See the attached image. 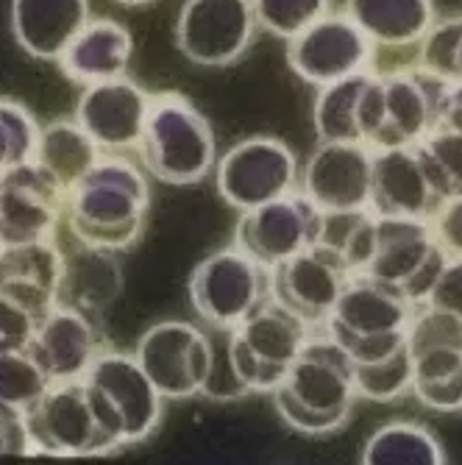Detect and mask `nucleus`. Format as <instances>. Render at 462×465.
Listing matches in <instances>:
<instances>
[{"instance_id": "obj_1", "label": "nucleus", "mask_w": 462, "mask_h": 465, "mask_svg": "<svg viewBox=\"0 0 462 465\" xmlns=\"http://www.w3.org/2000/svg\"><path fill=\"white\" fill-rule=\"evenodd\" d=\"M151 187L140 167L117 153L101 156L93 171L64 195V218L73 240L125 251L145 229Z\"/></svg>"}, {"instance_id": "obj_2", "label": "nucleus", "mask_w": 462, "mask_h": 465, "mask_svg": "<svg viewBox=\"0 0 462 465\" xmlns=\"http://www.w3.org/2000/svg\"><path fill=\"white\" fill-rule=\"evenodd\" d=\"M145 171L173 187L203 182L218 164V143L209 120L179 93L151 95L145 132L137 145Z\"/></svg>"}, {"instance_id": "obj_3", "label": "nucleus", "mask_w": 462, "mask_h": 465, "mask_svg": "<svg viewBox=\"0 0 462 465\" xmlns=\"http://www.w3.org/2000/svg\"><path fill=\"white\" fill-rule=\"evenodd\" d=\"M28 432L34 457H109L123 446L114 443L95 420L84 379L73 382H51L28 410Z\"/></svg>"}, {"instance_id": "obj_4", "label": "nucleus", "mask_w": 462, "mask_h": 465, "mask_svg": "<svg viewBox=\"0 0 462 465\" xmlns=\"http://www.w3.org/2000/svg\"><path fill=\"white\" fill-rule=\"evenodd\" d=\"M268 268L234 242L201 260L187 282V295L203 326L234 329L268 299Z\"/></svg>"}, {"instance_id": "obj_5", "label": "nucleus", "mask_w": 462, "mask_h": 465, "mask_svg": "<svg viewBox=\"0 0 462 465\" xmlns=\"http://www.w3.org/2000/svg\"><path fill=\"white\" fill-rule=\"evenodd\" d=\"M446 260L448 253L435 240L429 221L376 215V251L365 276L401 290L418 307L427 304Z\"/></svg>"}, {"instance_id": "obj_6", "label": "nucleus", "mask_w": 462, "mask_h": 465, "mask_svg": "<svg viewBox=\"0 0 462 465\" xmlns=\"http://www.w3.org/2000/svg\"><path fill=\"white\" fill-rule=\"evenodd\" d=\"M251 0H184L176 20V48L190 64L229 67L257 36Z\"/></svg>"}, {"instance_id": "obj_7", "label": "nucleus", "mask_w": 462, "mask_h": 465, "mask_svg": "<svg viewBox=\"0 0 462 465\" xmlns=\"http://www.w3.org/2000/svg\"><path fill=\"white\" fill-rule=\"evenodd\" d=\"M299 176L296 153L276 137H248L215 164L218 193L237 213L292 193L299 187Z\"/></svg>"}, {"instance_id": "obj_8", "label": "nucleus", "mask_w": 462, "mask_h": 465, "mask_svg": "<svg viewBox=\"0 0 462 465\" xmlns=\"http://www.w3.org/2000/svg\"><path fill=\"white\" fill-rule=\"evenodd\" d=\"M134 357L162 399L179 401L201 396L212 365V346L201 326L187 321H159L137 341Z\"/></svg>"}, {"instance_id": "obj_9", "label": "nucleus", "mask_w": 462, "mask_h": 465, "mask_svg": "<svg viewBox=\"0 0 462 465\" xmlns=\"http://www.w3.org/2000/svg\"><path fill=\"white\" fill-rule=\"evenodd\" d=\"M323 213L299 190L245 209L234 226V245L262 268H276L320 237Z\"/></svg>"}, {"instance_id": "obj_10", "label": "nucleus", "mask_w": 462, "mask_h": 465, "mask_svg": "<svg viewBox=\"0 0 462 465\" xmlns=\"http://www.w3.org/2000/svg\"><path fill=\"white\" fill-rule=\"evenodd\" d=\"M373 42L346 12H329L299 36L287 39V64L310 87H326L331 81L368 70Z\"/></svg>"}, {"instance_id": "obj_11", "label": "nucleus", "mask_w": 462, "mask_h": 465, "mask_svg": "<svg viewBox=\"0 0 462 465\" xmlns=\"http://www.w3.org/2000/svg\"><path fill=\"white\" fill-rule=\"evenodd\" d=\"M64 187L36 162L0 173V245L51 240L64 218Z\"/></svg>"}, {"instance_id": "obj_12", "label": "nucleus", "mask_w": 462, "mask_h": 465, "mask_svg": "<svg viewBox=\"0 0 462 465\" xmlns=\"http://www.w3.org/2000/svg\"><path fill=\"white\" fill-rule=\"evenodd\" d=\"M349 279L351 271L343 265V260L323 245H310L268 271L273 299L301 315L312 329H323Z\"/></svg>"}, {"instance_id": "obj_13", "label": "nucleus", "mask_w": 462, "mask_h": 465, "mask_svg": "<svg viewBox=\"0 0 462 465\" xmlns=\"http://www.w3.org/2000/svg\"><path fill=\"white\" fill-rule=\"evenodd\" d=\"M151 109V93L129 75L84 87L75 104V120L103 153L137 151Z\"/></svg>"}, {"instance_id": "obj_14", "label": "nucleus", "mask_w": 462, "mask_h": 465, "mask_svg": "<svg viewBox=\"0 0 462 465\" xmlns=\"http://www.w3.org/2000/svg\"><path fill=\"white\" fill-rule=\"evenodd\" d=\"M281 388L318 412L349 418L357 401L354 362L331 334L315 329L301 354L287 368Z\"/></svg>"}, {"instance_id": "obj_15", "label": "nucleus", "mask_w": 462, "mask_h": 465, "mask_svg": "<svg viewBox=\"0 0 462 465\" xmlns=\"http://www.w3.org/2000/svg\"><path fill=\"white\" fill-rule=\"evenodd\" d=\"M373 151L362 143H320L301 171V193L320 213L368 209Z\"/></svg>"}, {"instance_id": "obj_16", "label": "nucleus", "mask_w": 462, "mask_h": 465, "mask_svg": "<svg viewBox=\"0 0 462 465\" xmlns=\"http://www.w3.org/2000/svg\"><path fill=\"white\" fill-rule=\"evenodd\" d=\"M90 385L103 391L117 407L125 430V446H137L153 438L162 424V393L153 388L148 373L140 368L134 354L103 349L90 371L84 373Z\"/></svg>"}, {"instance_id": "obj_17", "label": "nucleus", "mask_w": 462, "mask_h": 465, "mask_svg": "<svg viewBox=\"0 0 462 465\" xmlns=\"http://www.w3.org/2000/svg\"><path fill=\"white\" fill-rule=\"evenodd\" d=\"M106 349L101 326L70 307L56 304L39 318L28 351L48 373L51 382H73L84 379L95 357Z\"/></svg>"}, {"instance_id": "obj_18", "label": "nucleus", "mask_w": 462, "mask_h": 465, "mask_svg": "<svg viewBox=\"0 0 462 465\" xmlns=\"http://www.w3.org/2000/svg\"><path fill=\"white\" fill-rule=\"evenodd\" d=\"M385 137L379 148H415L440 123L446 81L421 67H404L382 75ZM376 148V151H379Z\"/></svg>"}, {"instance_id": "obj_19", "label": "nucleus", "mask_w": 462, "mask_h": 465, "mask_svg": "<svg viewBox=\"0 0 462 465\" xmlns=\"http://www.w3.org/2000/svg\"><path fill=\"white\" fill-rule=\"evenodd\" d=\"M412 312L415 304L401 290L365 273H354L343 287L338 304L331 307L323 331L331 334L334 341L382 331H407Z\"/></svg>"}, {"instance_id": "obj_20", "label": "nucleus", "mask_w": 462, "mask_h": 465, "mask_svg": "<svg viewBox=\"0 0 462 465\" xmlns=\"http://www.w3.org/2000/svg\"><path fill=\"white\" fill-rule=\"evenodd\" d=\"M443 201L432 190L415 148L373 151L370 201L368 209L379 218H421L432 221Z\"/></svg>"}, {"instance_id": "obj_21", "label": "nucleus", "mask_w": 462, "mask_h": 465, "mask_svg": "<svg viewBox=\"0 0 462 465\" xmlns=\"http://www.w3.org/2000/svg\"><path fill=\"white\" fill-rule=\"evenodd\" d=\"M123 292V265L117 251L78 242L62 251V276L56 304L70 307L101 323Z\"/></svg>"}, {"instance_id": "obj_22", "label": "nucleus", "mask_w": 462, "mask_h": 465, "mask_svg": "<svg viewBox=\"0 0 462 465\" xmlns=\"http://www.w3.org/2000/svg\"><path fill=\"white\" fill-rule=\"evenodd\" d=\"M234 329L245 341V346L260 360L268 396L284 382L287 368L301 354V349L307 346V341L315 331L301 315H296L290 307L276 302L270 292H268V299Z\"/></svg>"}, {"instance_id": "obj_23", "label": "nucleus", "mask_w": 462, "mask_h": 465, "mask_svg": "<svg viewBox=\"0 0 462 465\" xmlns=\"http://www.w3.org/2000/svg\"><path fill=\"white\" fill-rule=\"evenodd\" d=\"M90 20V0H12L9 12L15 42L39 62H59Z\"/></svg>"}, {"instance_id": "obj_24", "label": "nucleus", "mask_w": 462, "mask_h": 465, "mask_svg": "<svg viewBox=\"0 0 462 465\" xmlns=\"http://www.w3.org/2000/svg\"><path fill=\"white\" fill-rule=\"evenodd\" d=\"M62 248L56 240L0 245V292L42 318L56 307Z\"/></svg>"}, {"instance_id": "obj_25", "label": "nucleus", "mask_w": 462, "mask_h": 465, "mask_svg": "<svg viewBox=\"0 0 462 465\" xmlns=\"http://www.w3.org/2000/svg\"><path fill=\"white\" fill-rule=\"evenodd\" d=\"M132 54L134 39L129 28L117 20L98 17L81 28L56 64L73 84L90 87V84L112 81L129 73Z\"/></svg>"}, {"instance_id": "obj_26", "label": "nucleus", "mask_w": 462, "mask_h": 465, "mask_svg": "<svg viewBox=\"0 0 462 465\" xmlns=\"http://www.w3.org/2000/svg\"><path fill=\"white\" fill-rule=\"evenodd\" d=\"M343 12L382 48L418 45L437 20L432 0H346Z\"/></svg>"}, {"instance_id": "obj_27", "label": "nucleus", "mask_w": 462, "mask_h": 465, "mask_svg": "<svg viewBox=\"0 0 462 465\" xmlns=\"http://www.w3.org/2000/svg\"><path fill=\"white\" fill-rule=\"evenodd\" d=\"M101 156H103V151L98 148V143L87 132L81 129V123L75 117L73 120H54V123L39 129L34 162L45 173H51L64 187V193L78 179L87 176Z\"/></svg>"}, {"instance_id": "obj_28", "label": "nucleus", "mask_w": 462, "mask_h": 465, "mask_svg": "<svg viewBox=\"0 0 462 465\" xmlns=\"http://www.w3.org/2000/svg\"><path fill=\"white\" fill-rule=\"evenodd\" d=\"M365 465H443L446 449L421 424L393 420L379 427L362 449Z\"/></svg>"}, {"instance_id": "obj_29", "label": "nucleus", "mask_w": 462, "mask_h": 465, "mask_svg": "<svg viewBox=\"0 0 462 465\" xmlns=\"http://www.w3.org/2000/svg\"><path fill=\"white\" fill-rule=\"evenodd\" d=\"M368 75L370 70H362L340 81H331L326 87H318L312 123L320 143H362L357 125V106Z\"/></svg>"}, {"instance_id": "obj_30", "label": "nucleus", "mask_w": 462, "mask_h": 465, "mask_svg": "<svg viewBox=\"0 0 462 465\" xmlns=\"http://www.w3.org/2000/svg\"><path fill=\"white\" fill-rule=\"evenodd\" d=\"M315 245L338 253L343 265L354 273H365L376 251V215L370 209H351V213H323L320 237Z\"/></svg>"}, {"instance_id": "obj_31", "label": "nucleus", "mask_w": 462, "mask_h": 465, "mask_svg": "<svg viewBox=\"0 0 462 465\" xmlns=\"http://www.w3.org/2000/svg\"><path fill=\"white\" fill-rule=\"evenodd\" d=\"M424 173L440 201L462 195V134L446 125L432 129L415 145Z\"/></svg>"}, {"instance_id": "obj_32", "label": "nucleus", "mask_w": 462, "mask_h": 465, "mask_svg": "<svg viewBox=\"0 0 462 465\" xmlns=\"http://www.w3.org/2000/svg\"><path fill=\"white\" fill-rule=\"evenodd\" d=\"M354 391L357 399L368 401H398L412 391V354L401 346L396 354L379 362H359L354 365Z\"/></svg>"}, {"instance_id": "obj_33", "label": "nucleus", "mask_w": 462, "mask_h": 465, "mask_svg": "<svg viewBox=\"0 0 462 465\" xmlns=\"http://www.w3.org/2000/svg\"><path fill=\"white\" fill-rule=\"evenodd\" d=\"M48 388V373L39 368L28 349L0 351V401L28 410Z\"/></svg>"}, {"instance_id": "obj_34", "label": "nucleus", "mask_w": 462, "mask_h": 465, "mask_svg": "<svg viewBox=\"0 0 462 465\" xmlns=\"http://www.w3.org/2000/svg\"><path fill=\"white\" fill-rule=\"evenodd\" d=\"M257 25L279 39L299 36L331 12V0H251Z\"/></svg>"}, {"instance_id": "obj_35", "label": "nucleus", "mask_w": 462, "mask_h": 465, "mask_svg": "<svg viewBox=\"0 0 462 465\" xmlns=\"http://www.w3.org/2000/svg\"><path fill=\"white\" fill-rule=\"evenodd\" d=\"M39 129L36 117L20 101L0 98V173L34 162Z\"/></svg>"}, {"instance_id": "obj_36", "label": "nucleus", "mask_w": 462, "mask_h": 465, "mask_svg": "<svg viewBox=\"0 0 462 465\" xmlns=\"http://www.w3.org/2000/svg\"><path fill=\"white\" fill-rule=\"evenodd\" d=\"M462 39V15L435 20L432 28L418 42V67L429 75L451 84L457 81V51Z\"/></svg>"}, {"instance_id": "obj_37", "label": "nucleus", "mask_w": 462, "mask_h": 465, "mask_svg": "<svg viewBox=\"0 0 462 465\" xmlns=\"http://www.w3.org/2000/svg\"><path fill=\"white\" fill-rule=\"evenodd\" d=\"M409 354L432 349H462V318L429 304H418L407 326Z\"/></svg>"}, {"instance_id": "obj_38", "label": "nucleus", "mask_w": 462, "mask_h": 465, "mask_svg": "<svg viewBox=\"0 0 462 465\" xmlns=\"http://www.w3.org/2000/svg\"><path fill=\"white\" fill-rule=\"evenodd\" d=\"M229 331L231 329H218V326H206L209 334V346H212V365H209V376L203 382L201 396L215 399V401H237L251 396L248 388L242 385V379L237 376L229 354Z\"/></svg>"}, {"instance_id": "obj_39", "label": "nucleus", "mask_w": 462, "mask_h": 465, "mask_svg": "<svg viewBox=\"0 0 462 465\" xmlns=\"http://www.w3.org/2000/svg\"><path fill=\"white\" fill-rule=\"evenodd\" d=\"M273 399V407H276V415L284 420V424L299 432V435H307V438H326V435H334L340 432L349 418L346 415H329V412H318L307 404H301L299 399H292L281 385L270 393Z\"/></svg>"}, {"instance_id": "obj_40", "label": "nucleus", "mask_w": 462, "mask_h": 465, "mask_svg": "<svg viewBox=\"0 0 462 465\" xmlns=\"http://www.w3.org/2000/svg\"><path fill=\"white\" fill-rule=\"evenodd\" d=\"M409 396L415 401L440 412V415H462V368L437 376V379H421V382H412Z\"/></svg>"}, {"instance_id": "obj_41", "label": "nucleus", "mask_w": 462, "mask_h": 465, "mask_svg": "<svg viewBox=\"0 0 462 465\" xmlns=\"http://www.w3.org/2000/svg\"><path fill=\"white\" fill-rule=\"evenodd\" d=\"M36 323L39 318L31 310L9 299L6 292H0V351L28 349Z\"/></svg>"}, {"instance_id": "obj_42", "label": "nucleus", "mask_w": 462, "mask_h": 465, "mask_svg": "<svg viewBox=\"0 0 462 465\" xmlns=\"http://www.w3.org/2000/svg\"><path fill=\"white\" fill-rule=\"evenodd\" d=\"M0 457H34L25 410L4 401H0Z\"/></svg>"}, {"instance_id": "obj_43", "label": "nucleus", "mask_w": 462, "mask_h": 465, "mask_svg": "<svg viewBox=\"0 0 462 465\" xmlns=\"http://www.w3.org/2000/svg\"><path fill=\"white\" fill-rule=\"evenodd\" d=\"M343 351L351 357L354 365L359 362H379L390 354H396L401 346H407V331H382V334H365V337H349L338 341Z\"/></svg>"}, {"instance_id": "obj_44", "label": "nucleus", "mask_w": 462, "mask_h": 465, "mask_svg": "<svg viewBox=\"0 0 462 465\" xmlns=\"http://www.w3.org/2000/svg\"><path fill=\"white\" fill-rule=\"evenodd\" d=\"M432 232L448 257H462V195L446 198L432 215Z\"/></svg>"}, {"instance_id": "obj_45", "label": "nucleus", "mask_w": 462, "mask_h": 465, "mask_svg": "<svg viewBox=\"0 0 462 465\" xmlns=\"http://www.w3.org/2000/svg\"><path fill=\"white\" fill-rule=\"evenodd\" d=\"M427 304L462 318V257H448L446 260Z\"/></svg>"}, {"instance_id": "obj_46", "label": "nucleus", "mask_w": 462, "mask_h": 465, "mask_svg": "<svg viewBox=\"0 0 462 465\" xmlns=\"http://www.w3.org/2000/svg\"><path fill=\"white\" fill-rule=\"evenodd\" d=\"M437 125H446V129L462 134V81L446 84V93H443V101H440V123Z\"/></svg>"}, {"instance_id": "obj_47", "label": "nucleus", "mask_w": 462, "mask_h": 465, "mask_svg": "<svg viewBox=\"0 0 462 465\" xmlns=\"http://www.w3.org/2000/svg\"><path fill=\"white\" fill-rule=\"evenodd\" d=\"M112 4L129 6V9H140V6H148V4H153V0H112Z\"/></svg>"}, {"instance_id": "obj_48", "label": "nucleus", "mask_w": 462, "mask_h": 465, "mask_svg": "<svg viewBox=\"0 0 462 465\" xmlns=\"http://www.w3.org/2000/svg\"><path fill=\"white\" fill-rule=\"evenodd\" d=\"M457 81H462V39H459V51H457Z\"/></svg>"}]
</instances>
